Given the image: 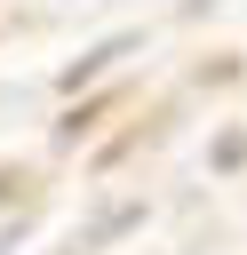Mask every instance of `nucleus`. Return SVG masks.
<instances>
[{"label": "nucleus", "mask_w": 247, "mask_h": 255, "mask_svg": "<svg viewBox=\"0 0 247 255\" xmlns=\"http://www.w3.org/2000/svg\"><path fill=\"white\" fill-rule=\"evenodd\" d=\"M207 167H215V175H239V167H247V128H223V135L207 143Z\"/></svg>", "instance_id": "7ed1b4c3"}, {"label": "nucleus", "mask_w": 247, "mask_h": 255, "mask_svg": "<svg viewBox=\"0 0 247 255\" xmlns=\"http://www.w3.org/2000/svg\"><path fill=\"white\" fill-rule=\"evenodd\" d=\"M56 255H80V247H72V239H64V247H56Z\"/></svg>", "instance_id": "39448f33"}, {"label": "nucleus", "mask_w": 247, "mask_h": 255, "mask_svg": "<svg viewBox=\"0 0 247 255\" xmlns=\"http://www.w3.org/2000/svg\"><path fill=\"white\" fill-rule=\"evenodd\" d=\"M135 48H143V32H112V40L80 48V56H72V64L56 72V88H64V96H80V88H88V80H96L104 64H120V56H135Z\"/></svg>", "instance_id": "f257e3e1"}, {"label": "nucleus", "mask_w": 247, "mask_h": 255, "mask_svg": "<svg viewBox=\"0 0 247 255\" xmlns=\"http://www.w3.org/2000/svg\"><path fill=\"white\" fill-rule=\"evenodd\" d=\"M143 215H151L143 199H120V207H104L96 223H80V231H72V247H80V255H96V247H112V239H127V231H135Z\"/></svg>", "instance_id": "f03ea898"}, {"label": "nucleus", "mask_w": 247, "mask_h": 255, "mask_svg": "<svg viewBox=\"0 0 247 255\" xmlns=\"http://www.w3.org/2000/svg\"><path fill=\"white\" fill-rule=\"evenodd\" d=\"M24 183H32L24 167H0V207H16V191H24Z\"/></svg>", "instance_id": "20e7f679"}]
</instances>
